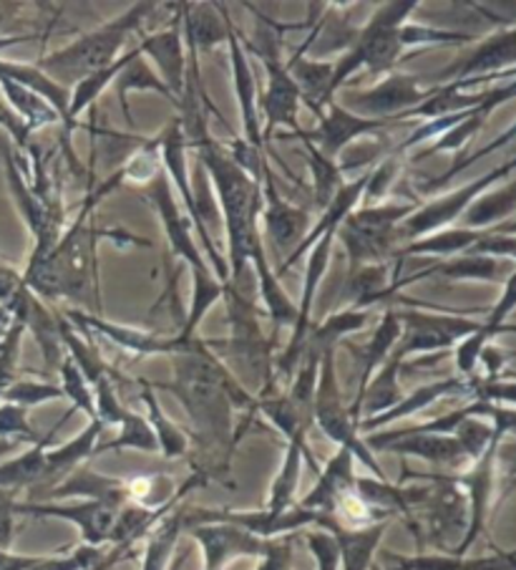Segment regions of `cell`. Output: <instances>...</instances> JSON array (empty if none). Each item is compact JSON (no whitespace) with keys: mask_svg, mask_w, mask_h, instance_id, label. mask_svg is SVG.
Wrapping results in <instances>:
<instances>
[{"mask_svg":"<svg viewBox=\"0 0 516 570\" xmlns=\"http://www.w3.org/2000/svg\"><path fill=\"white\" fill-rule=\"evenodd\" d=\"M175 382L157 384L175 394L195 426V472L209 480H227L229 462L242 432L235 430V410L257 412V399L229 374V368L207 348L202 338L171 354Z\"/></svg>","mask_w":516,"mask_h":570,"instance_id":"6da1fadb","label":"cell"},{"mask_svg":"<svg viewBox=\"0 0 516 570\" xmlns=\"http://www.w3.org/2000/svg\"><path fill=\"white\" fill-rule=\"evenodd\" d=\"M197 157L205 165L209 177H212L219 205H222L229 278H240L242 273L250 271V263H255L257 293L262 296L275 328L295 326L298 308L285 296L280 281L275 278L270 265H267L262 235L257 230V220L262 215V185L255 183L215 139H209L207 145L199 147Z\"/></svg>","mask_w":516,"mask_h":570,"instance_id":"7a4b0ae2","label":"cell"},{"mask_svg":"<svg viewBox=\"0 0 516 570\" xmlns=\"http://www.w3.org/2000/svg\"><path fill=\"white\" fill-rule=\"evenodd\" d=\"M99 203L91 195H86L79 217L71 225L69 233L61 235L51 255L43 261H28V268L21 275L23 285L31 293L43 298H69L73 303L91 308V316H99L103 311L99 296V263H97V243L101 237L117 240L123 245H139L151 248V240L127 230H97L91 225V213Z\"/></svg>","mask_w":516,"mask_h":570,"instance_id":"3957f363","label":"cell"},{"mask_svg":"<svg viewBox=\"0 0 516 570\" xmlns=\"http://www.w3.org/2000/svg\"><path fill=\"white\" fill-rule=\"evenodd\" d=\"M151 11H157V3L131 6L127 13L113 18L107 26H101L99 31L83 33L71 46H66V49L43 56L38 61V69L56 83H61L63 89H73L76 83L89 79L91 73L107 69V66L117 61L123 41L133 31L141 33V23L147 21Z\"/></svg>","mask_w":516,"mask_h":570,"instance_id":"277c9868","label":"cell"},{"mask_svg":"<svg viewBox=\"0 0 516 570\" xmlns=\"http://www.w3.org/2000/svg\"><path fill=\"white\" fill-rule=\"evenodd\" d=\"M145 199L155 207V210L161 215L167 227V240L171 245V253L179 255L189 268H192V278H195V293H192V308H189V316L181 326V341H192L195 331L199 323H202L205 313L215 306V303L222 298V283H219L212 271L207 268V263L199 255L197 240L192 237V223L187 220L185 215L171 197V187H169V177L165 169H159V175L151 179L149 187H145Z\"/></svg>","mask_w":516,"mask_h":570,"instance_id":"5b68a950","label":"cell"},{"mask_svg":"<svg viewBox=\"0 0 516 570\" xmlns=\"http://www.w3.org/2000/svg\"><path fill=\"white\" fill-rule=\"evenodd\" d=\"M418 8L416 0H400V3H388L360 28L356 41L338 63H333V83L330 97L336 101L338 89L346 83L358 69H368L370 73L394 71L404 51L400 41V28L406 18Z\"/></svg>","mask_w":516,"mask_h":570,"instance_id":"8992f818","label":"cell"},{"mask_svg":"<svg viewBox=\"0 0 516 570\" xmlns=\"http://www.w3.org/2000/svg\"><path fill=\"white\" fill-rule=\"evenodd\" d=\"M260 18V33L255 36V46L250 49L260 56L265 69H267V91L260 97V109L265 114V127H262V141L275 139V129L277 127H288L290 135H285L288 139L300 135V125H298V107H300V89L298 83L288 71V66L282 61L280 53V33H275V26L270 18H265L260 13H255Z\"/></svg>","mask_w":516,"mask_h":570,"instance_id":"52a82bcc","label":"cell"},{"mask_svg":"<svg viewBox=\"0 0 516 570\" xmlns=\"http://www.w3.org/2000/svg\"><path fill=\"white\" fill-rule=\"evenodd\" d=\"M414 213V205H386L353 210L338 227L340 240L346 243L348 250L350 271L396 258L398 250L404 248L398 240V225Z\"/></svg>","mask_w":516,"mask_h":570,"instance_id":"ba28073f","label":"cell"},{"mask_svg":"<svg viewBox=\"0 0 516 570\" xmlns=\"http://www.w3.org/2000/svg\"><path fill=\"white\" fill-rule=\"evenodd\" d=\"M312 422L320 426L322 434L338 446H346L353 452V458L366 464V468L376 474V480L388 482L384 468L373 458L363 440L358 436V424L350 420L348 406L343 404L340 389H338V374H336V348H328L320 361L318 372V386H315L312 399Z\"/></svg>","mask_w":516,"mask_h":570,"instance_id":"9c48e42d","label":"cell"},{"mask_svg":"<svg viewBox=\"0 0 516 570\" xmlns=\"http://www.w3.org/2000/svg\"><path fill=\"white\" fill-rule=\"evenodd\" d=\"M428 94L431 91H424L418 87L416 76L394 71L370 91L343 94V109H356L353 114L366 119L404 121L408 111H414L428 99Z\"/></svg>","mask_w":516,"mask_h":570,"instance_id":"30bf717a","label":"cell"},{"mask_svg":"<svg viewBox=\"0 0 516 570\" xmlns=\"http://www.w3.org/2000/svg\"><path fill=\"white\" fill-rule=\"evenodd\" d=\"M363 444L373 452H396L408 454V458H420L438 468H464L468 460L466 450L454 434H426V432H410V430H394V432H378L368 434Z\"/></svg>","mask_w":516,"mask_h":570,"instance_id":"8fae6325","label":"cell"},{"mask_svg":"<svg viewBox=\"0 0 516 570\" xmlns=\"http://www.w3.org/2000/svg\"><path fill=\"white\" fill-rule=\"evenodd\" d=\"M13 512L38 518H61L81 530L83 546L101 548L111 543L119 508L101 500H83L79 505H51V502H13Z\"/></svg>","mask_w":516,"mask_h":570,"instance_id":"7c38bea8","label":"cell"},{"mask_svg":"<svg viewBox=\"0 0 516 570\" xmlns=\"http://www.w3.org/2000/svg\"><path fill=\"white\" fill-rule=\"evenodd\" d=\"M394 125L396 121H390V119L358 117V114L343 109L338 101H333L328 111L318 117V129L300 131V135L292 139H308L320 149V155H325L328 159H338L356 139L366 137V135H376V131L388 129Z\"/></svg>","mask_w":516,"mask_h":570,"instance_id":"4fadbf2b","label":"cell"},{"mask_svg":"<svg viewBox=\"0 0 516 570\" xmlns=\"http://www.w3.org/2000/svg\"><path fill=\"white\" fill-rule=\"evenodd\" d=\"M205 553V570H225L235 558H265L270 540L257 538L229 522H209V525L189 528Z\"/></svg>","mask_w":516,"mask_h":570,"instance_id":"5bb4252c","label":"cell"},{"mask_svg":"<svg viewBox=\"0 0 516 570\" xmlns=\"http://www.w3.org/2000/svg\"><path fill=\"white\" fill-rule=\"evenodd\" d=\"M262 217H265V233L270 240L275 243V248H280L285 253V258L298 248V245L305 240V233H308L310 225V215L302 207L290 205L275 187V175L272 167L262 165Z\"/></svg>","mask_w":516,"mask_h":570,"instance_id":"9a60e30c","label":"cell"},{"mask_svg":"<svg viewBox=\"0 0 516 570\" xmlns=\"http://www.w3.org/2000/svg\"><path fill=\"white\" fill-rule=\"evenodd\" d=\"M139 49L145 56H151L161 71V81L169 89L175 104H179L185 94V76H187V49L181 43V3L177 6L175 26L155 36H141Z\"/></svg>","mask_w":516,"mask_h":570,"instance_id":"2e32d148","label":"cell"},{"mask_svg":"<svg viewBox=\"0 0 516 570\" xmlns=\"http://www.w3.org/2000/svg\"><path fill=\"white\" fill-rule=\"evenodd\" d=\"M227 43H229V56H232V76H235V91L237 101H240L242 109V129H245V141L250 147L265 149L262 141V125L257 119V81L255 73L247 63L245 43L240 41V31H237L232 18H227Z\"/></svg>","mask_w":516,"mask_h":570,"instance_id":"e0dca14e","label":"cell"},{"mask_svg":"<svg viewBox=\"0 0 516 570\" xmlns=\"http://www.w3.org/2000/svg\"><path fill=\"white\" fill-rule=\"evenodd\" d=\"M353 462H356L353 452L346 450V446H340L336 458H330V462L318 472V482H315V488L302 498L300 508L325 512V515H336L338 500L356 488Z\"/></svg>","mask_w":516,"mask_h":570,"instance_id":"ac0fdd59","label":"cell"},{"mask_svg":"<svg viewBox=\"0 0 516 570\" xmlns=\"http://www.w3.org/2000/svg\"><path fill=\"white\" fill-rule=\"evenodd\" d=\"M388 522H376V525H368V528H346L340 525L338 518L333 515L328 520V525L325 530L333 533L340 550V570H370L373 566V558L378 553V546L380 540H384L386 530H388Z\"/></svg>","mask_w":516,"mask_h":570,"instance_id":"d6986e66","label":"cell"},{"mask_svg":"<svg viewBox=\"0 0 516 570\" xmlns=\"http://www.w3.org/2000/svg\"><path fill=\"white\" fill-rule=\"evenodd\" d=\"M386 570H516L514 553L492 558H456V556H396L380 553Z\"/></svg>","mask_w":516,"mask_h":570,"instance_id":"ffe728a7","label":"cell"},{"mask_svg":"<svg viewBox=\"0 0 516 570\" xmlns=\"http://www.w3.org/2000/svg\"><path fill=\"white\" fill-rule=\"evenodd\" d=\"M103 426L107 424L101 420H91L89 426H86L76 440L66 442L63 446H59V450L46 452V470H43L41 484L59 488L66 478H71L81 462L93 458V454H97V440L101 436Z\"/></svg>","mask_w":516,"mask_h":570,"instance_id":"44dd1931","label":"cell"},{"mask_svg":"<svg viewBox=\"0 0 516 570\" xmlns=\"http://www.w3.org/2000/svg\"><path fill=\"white\" fill-rule=\"evenodd\" d=\"M302 458L312 464L315 472H320L318 462H315L308 452V432H295L288 440V452H285L282 468H280V472H277V478L272 482L270 500H267V508H265L267 512L280 515V512L290 510L295 505V492H298Z\"/></svg>","mask_w":516,"mask_h":570,"instance_id":"7402d4cb","label":"cell"},{"mask_svg":"<svg viewBox=\"0 0 516 570\" xmlns=\"http://www.w3.org/2000/svg\"><path fill=\"white\" fill-rule=\"evenodd\" d=\"M0 76L11 79L16 83H21L23 89L33 91L36 97H41L43 101H49V107L59 114V119L63 121V139H71V129H69V104H71V89H63L61 83H56L49 79L38 66H26V63H11V61H0Z\"/></svg>","mask_w":516,"mask_h":570,"instance_id":"603a6c76","label":"cell"},{"mask_svg":"<svg viewBox=\"0 0 516 570\" xmlns=\"http://www.w3.org/2000/svg\"><path fill=\"white\" fill-rule=\"evenodd\" d=\"M400 331H404V323L398 321V313L394 308H388L384 313V318H380L376 334L368 341L366 346H356V344H348V348L353 351V356L360 361V379H358V394L356 399L366 392L368 382L373 379V372H376L378 366L386 364V358L390 356V351L398 344L400 338ZM353 399V402H356Z\"/></svg>","mask_w":516,"mask_h":570,"instance_id":"cb8c5ba5","label":"cell"},{"mask_svg":"<svg viewBox=\"0 0 516 570\" xmlns=\"http://www.w3.org/2000/svg\"><path fill=\"white\" fill-rule=\"evenodd\" d=\"M81 495L86 500H101L109 502L113 508H123L129 502L127 480L107 478V474H97L91 470H76L71 478H66L59 488L49 490V498H73Z\"/></svg>","mask_w":516,"mask_h":570,"instance_id":"d4e9b609","label":"cell"},{"mask_svg":"<svg viewBox=\"0 0 516 570\" xmlns=\"http://www.w3.org/2000/svg\"><path fill=\"white\" fill-rule=\"evenodd\" d=\"M454 392H468V384H464L462 379H444V382L420 386V389H416L414 394H408L406 399H400L396 406H390L388 412L378 414V416H370V420H360L358 432H366L368 434L373 430H378V426H386V424L396 422V420H404V416L426 410V406H431L441 396L454 394Z\"/></svg>","mask_w":516,"mask_h":570,"instance_id":"484cf974","label":"cell"},{"mask_svg":"<svg viewBox=\"0 0 516 570\" xmlns=\"http://www.w3.org/2000/svg\"><path fill=\"white\" fill-rule=\"evenodd\" d=\"M76 410L71 406V412L63 414V420L53 426V430L41 436V442H36L33 450H28L26 454H21L18 460H11L6 464H0V488L3 490H18V488H31V484H41L43 470H46V446L51 444V440L56 436V432L71 420V414Z\"/></svg>","mask_w":516,"mask_h":570,"instance_id":"4316f807","label":"cell"},{"mask_svg":"<svg viewBox=\"0 0 516 570\" xmlns=\"http://www.w3.org/2000/svg\"><path fill=\"white\" fill-rule=\"evenodd\" d=\"M141 402L147 404V422L151 424V430H155L157 436V444H159V452L165 454L167 460H177V458H187L189 454V436L185 434V430H179V426L169 420L161 410V404L157 402L155 392H151V384L141 379Z\"/></svg>","mask_w":516,"mask_h":570,"instance_id":"83f0119b","label":"cell"},{"mask_svg":"<svg viewBox=\"0 0 516 570\" xmlns=\"http://www.w3.org/2000/svg\"><path fill=\"white\" fill-rule=\"evenodd\" d=\"M139 56H141V49L137 46V49H131L129 53L119 56L117 61H113L111 66H107V69L91 73L89 79H83L81 83H76L73 91H71V104H69V129H71V131L76 129V119H79V114H81L83 109H89L91 104L101 97V91L107 89L111 81H117L119 73H121L123 69H127V66H129L133 59H139Z\"/></svg>","mask_w":516,"mask_h":570,"instance_id":"f1b7e54d","label":"cell"},{"mask_svg":"<svg viewBox=\"0 0 516 570\" xmlns=\"http://www.w3.org/2000/svg\"><path fill=\"white\" fill-rule=\"evenodd\" d=\"M0 89L6 91V99L11 101V109L18 111V119H23L28 131H33L43 125H53V121H61L59 114L49 107V101H43L41 97H36L33 91L23 89L21 83L0 76Z\"/></svg>","mask_w":516,"mask_h":570,"instance_id":"f546056e","label":"cell"},{"mask_svg":"<svg viewBox=\"0 0 516 570\" xmlns=\"http://www.w3.org/2000/svg\"><path fill=\"white\" fill-rule=\"evenodd\" d=\"M302 147H305V157H308V165L312 169V179H315V207H318V210H325V207L333 203V197L340 193L343 173H340L338 161L320 155V149L315 147L312 141L302 139Z\"/></svg>","mask_w":516,"mask_h":570,"instance_id":"4dcf8cb0","label":"cell"},{"mask_svg":"<svg viewBox=\"0 0 516 570\" xmlns=\"http://www.w3.org/2000/svg\"><path fill=\"white\" fill-rule=\"evenodd\" d=\"M131 89H137V91H147V89L149 91H157V94H161V97H167L171 104H175V97H171L169 89L165 87V81L157 79L155 71L149 69V63L145 61V53H141L139 59H133L127 66V69L119 73V79H117V99L121 104L123 117H127V121L133 127V119H131V111H129V101H127V94Z\"/></svg>","mask_w":516,"mask_h":570,"instance_id":"1f68e13d","label":"cell"},{"mask_svg":"<svg viewBox=\"0 0 516 570\" xmlns=\"http://www.w3.org/2000/svg\"><path fill=\"white\" fill-rule=\"evenodd\" d=\"M119 426H121V432L117 440L97 446V454L111 452V450L119 452V450H127V446H131V450H139V452H157L159 450L155 430H151V424L145 420V416L129 412L127 416H123Z\"/></svg>","mask_w":516,"mask_h":570,"instance_id":"d6a6232c","label":"cell"},{"mask_svg":"<svg viewBox=\"0 0 516 570\" xmlns=\"http://www.w3.org/2000/svg\"><path fill=\"white\" fill-rule=\"evenodd\" d=\"M368 311H358V308H346V311H336L333 316L322 323L318 331H312V338L305 346H315V348H336L338 338L350 334V331H358L368 323Z\"/></svg>","mask_w":516,"mask_h":570,"instance_id":"836d02e7","label":"cell"},{"mask_svg":"<svg viewBox=\"0 0 516 570\" xmlns=\"http://www.w3.org/2000/svg\"><path fill=\"white\" fill-rule=\"evenodd\" d=\"M59 372H61V382H63L61 389H63V394L71 399L73 410H81L86 416H89V422L97 420V399H93V389L89 382H86L81 368L73 364V358L69 354L63 356Z\"/></svg>","mask_w":516,"mask_h":570,"instance_id":"e575fe53","label":"cell"},{"mask_svg":"<svg viewBox=\"0 0 516 570\" xmlns=\"http://www.w3.org/2000/svg\"><path fill=\"white\" fill-rule=\"evenodd\" d=\"M23 321L11 316V326L0 338V399L8 392V386L16 384V361L18 351H21V338H23Z\"/></svg>","mask_w":516,"mask_h":570,"instance_id":"d590c367","label":"cell"},{"mask_svg":"<svg viewBox=\"0 0 516 570\" xmlns=\"http://www.w3.org/2000/svg\"><path fill=\"white\" fill-rule=\"evenodd\" d=\"M66 396L61 386L56 384H36V382H16L13 386H8V392L3 394L6 404H18V406H36L43 402H53V399Z\"/></svg>","mask_w":516,"mask_h":570,"instance_id":"8d00e7d4","label":"cell"},{"mask_svg":"<svg viewBox=\"0 0 516 570\" xmlns=\"http://www.w3.org/2000/svg\"><path fill=\"white\" fill-rule=\"evenodd\" d=\"M305 543H308L310 553L318 560V570H338L340 568V550L336 538L328 530H318V533H305Z\"/></svg>","mask_w":516,"mask_h":570,"instance_id":"74e56055","label":"cell"},{"mask_svg":"<svg viewBox=\"0 0 516 570\" xmlns=\"http://www.w3.org/2000/svg\"><path fill=\"white\" fill-rule=\"evenodd\" d=\"M292 556H295V538L280 535L270 540V548L262 558V566L257 570H292Z\"/></svg>","mask_w":516,"mask_h":570,"instance_id":"f35d334b","label":"cell"},{"mask_svg":"<svg viewBox=\"0 0 516 570\" xmlns=\"http://www.w3.org/2000/svg\"><path fill=\"white\" fill-rule=\"evenodd\" d=\"M21 291H23L21 275H18L13 268H8V265H0V303H3V306H11Z\"/></svg>","mask_w":516,"mask_h":570,"instance_id":"ab89813d","label":"cell"},{"mask_svg":"<svg viewBox=\"0 0 516 570\" xmlns=\"http://www.w3.org/2000/svg\"><path fill=\"white\" fill-rule=\"evenodd\" d=\"M13 500L0 495V550H8L13 543Z\"/></svg>","mask_w":516,"mask_h":570,"instance_id":"60d3db41","label":"cell"},{"mask_svg":"<svg viewBox=\"0 0 516 570\" xmlns=\"http://www.w3.org/2000/svg\"><path fill=\"white\" fill-rule=\"evenodd\" d=\"M133 558V546H113L107 556H103L97 566H91L89 570H111L121 560Z\"/></svg>","mask_w":516,"mask_h":570,"instance_id":"b9f144b4","label":"cell"},{"mask_svg":"<svg viewBox=\"0 0 516 570\" xmlns=\"http://www.w3.org/2000/svg\"><path fill=\"white\" fill-rule=\"evenodd\" d=\"M41 563V558L11 556L8 550H0V570H31Z\"/></svg>","mask_w":516,"mask_h":570,"instance_id":"7bdbcfd3","label":"cell"},{"mask_svg":"<svg viewBox=\"0 0 516 570\" xmlns=\"http://www.w3.org/2000/svg\"><path fill=\"white\" fill-rule=\"evenodd\" d=\"M23 3H0V33H11L13 21L21 13Z\"/></svg>","mask_w":516,"mask_h":570,"instance_id":"ee69618b","label":"cell"},{"mask_svg":"<svg viewBox=\"0 0 516 570\" xmlns=\"http://www.w3.org/2000/svg\"><path fill=\"white\" fill-rule=\"evenodd\" d=\"M189 556H192V550H189V548H185V550H181V553L177 556V560H175V563H169V568L167 570H181V566H185L187 563V558Z\"/></svg>","mask_w":516,"mask_h":570,"instance_id":"f6af8a7d","label":"cell"},{"mask_svg":"<svg viewBox=\"0 0 516 570\" xmlns=\"http://www.w3.org/2000/svg\"><path fill=\"white\" fill-rule=\"evenodd\" d=\"M370 570H386V568H384V566H378V563H373V566H370Z\"/></svg>","mask_w":516,"mask_h":570,"instance_id":"bcb514c9","label":"cell"}]
</instances>
